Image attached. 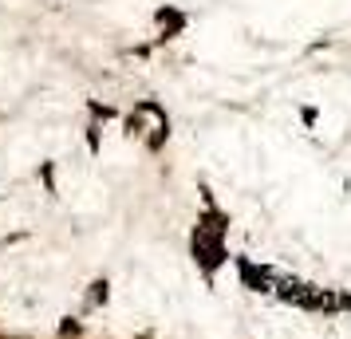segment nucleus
<instances>
[{
    "mask_svg": "<svg viewBox=\"0 0 351 339\" xmlns=\"http://www.w3.org/2000/svg\"><path fill=\"white\" fill-rule=\"evenodd\" d=\"M158 24L166 28V36H174V32H182V28H186V16H182V12H174V8H158Z\"/></svg>",
    "mask_w": 351,
    "mask_h": 339,
    "instance_id": "obj_1",
    "label": "nucleus"
}]
</instances>
